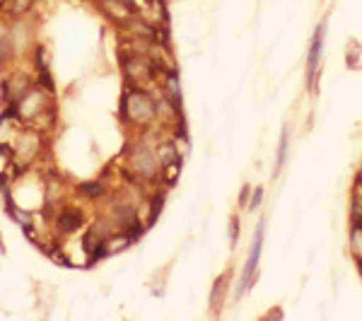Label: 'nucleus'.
I'll return each instance as SVG.
<instances>
[{
	"mask_svg": "<svg viewBox=\"0 0 362 321\" xmlns=\"http://www.w3.org/2000/svg\"><path fill=\"white\" fill-rule=\"evenodd\" d=\"M119 119L124 126H133L136 131H148L160 121L157 97L145 85H126L119 104Z\"/></svg>",
	"mask_w": 362,
	"mask_h": 321,
	"instance_id": "obj_1",
	"label": "nucleus"
},
{
	"mask_svg": "<svg viewBox=\"0 0 362 321\" xmlns=\"http://www.w3.org/2000/svg\"><path fill=\"white\" fill-rule=\"evenodd\" d=\"M126 169L140 184H162V165L160 157H157L155 143H148L143 136L133 140L126 148Z\"/></svg>",
	"mask_w": 362,
	"mask_h": 321,
	"instance_id": "obj_2",
	"label": "nucleus"
},
{
	"mask_svg": "<svg viewBox=\"0 0 362 321\" xmlns=\"http://www.w3.org/2000/svg\"><path fill=\"white\" fill-rule=\"evenodd\" d=\"M46 218H49L51 227H54L56 237H73L78 232H83L87 223H90L83 206H75L70 201H63L61 206H56Z\"/></svg>",
	"mask_w": 362,
	"mask_h": 321,
	"instance_id": "obj_3",
	"label": "nucleus"
},
{
	"mask_svg": "<svg viewBox=\"0 0 362 321\" xmlns=\"http://www.w3.org/2000/svg\"><path fill=\"white\" fill-rule=\"evenodd\" d=\"M32 87H34V73L13 70L0 83V99H3V104H17Z\"/></svg>",
	"mask_w": 362,
	"mask_h": 321,
	"instance_id": "obj_4",
	"label": "nucleus"
},
{
	"mask_svg": "<svg viewBox=\"0 0 362 321\" xmlns=\"http://www.w3.org/2000/svg\"><path fill=\"white\" fill-rule=\"evenodd\" d=\"M264 232H266V220H261V223L256 225L254 242H251V249H249V256H247V266H244V273H242V283H239V290H237L239 297H242L251 288V285H254V273H256V268H259L261 249H264Z\"/></svg>",
	"mask_w": 362,
	"mask_h": 321,
	"instance_id": "obj_5",
	"label": "nucleus"
},
{
	"mask_svg": "<svg viewBox=\"0 0 362 321\" xmlns=\"http://www.w3.org/2000/svg\"><path fill=\"white\" fill-rule=\"evenodd\" d=\"M324 32H326V20H321L319 27H317V32H314V37H312V42H309V54H307V90H314V87H317L321 49H324Z\"/></svg>",
	"mask_w": 362,
	"mask_h": 321,
	"instance_id": "obj_6",
	"label": "nucleus"
},
{
	"mask_svg": "<svg viewBox=\"0 0 362 321\" xmlns=\"http://www.w3.org/2000/svg\"><path fill=\"white\" fill-rule=\"evenodd\" d=\"M109 191H112V186L107 182H102V179H92V182H80L75 186V194L80 198H85V201L90 203H97V201H107Z\"/></svg>",
	"mask_w": 362,
	"mask_h": 321,
	"instance_id": "obj_7",
	"label": "nucleus"
},
{
	"mask_svg": "<svg viewBox=\"0 0 362 321\" xmlns=\"http://www.w3.org/2000/svg\"><path fill=\"white\" fill-rule=\"evenodd\" d=\"M29 61H32V73H44V70H51V56H49V49L44 44L34 42L32 51H29Z\"/></svg>",
	"mask_w": 362,
	"mask_h": 321,
	"instance_id": "obj_8",
	"label": "nucleus"
},
{
	"mask_svg": "<svg viewBox=\"0 0 362 321\" xmlns=\"http://www.w3.org/2000/svg\"><path fill=\"white\" fill-rule=\"evenodd\" d=\"M15 51H13V44H10V34H8V25L5 20H0V68L8 70L10 63H15Z\"/></svg>",
	"mask_w": 362,
	"mask_h": 321,
	"instance_id": "obj_9",
	"label": "nucleus"
},
{
	"mask_svg": "<svg viewBox=\"0 0 362 321\" xmlns=\"http://www.w3.org/2000/svg\"><path fill=\"white\" fill-rule=\"evenodd\" d=\"M227 280H230V273H223V276L213 283V290H210V309H213V312H220V307H223L227 288H230Z\"/></svg>",
	"mask_w": 362,
	"mask_h": 321,
	"instance_id": "obj_10",
	"label": "nucleus"
},
{
	"mask_svg": "<svg viewBox=\"0 0 362 321\" xmlns=\"http://www.w3.org/2000/svg\"><path fill=\"white\" fill-rule=\"evenodd\" d=\"M288 148H290V126H283V133H280V145H278V160H276V174H280V169L285 167V160H288Z\"/></svg>",
	"mask_w": 362,
	"mask_h": 321,
	"instance_id": "obj_11",
	"label": "nucleus"
},
{
	"mask_svg": "<svg viewBox=\"0 0 362 321\" xmlns=\"http://www.w3.org/2000/svg\"><path fill=\"white\" fill-rule=\"evenodd\" d=\"M350 242H353V254L362 261V223H355L353 235H350Z\"/></svg>",
	"mask_w": 362,
	"mask_h": 321,
	"instance_id": "obj_12",
	"label": "nucleus"
},
{
	"mask_svg": "<svg viewBox=\"0 0 362 321\" xmlns=\"http://www.w3.org/2000/svg\"><path fill=\"white\" fill-rule=\"evenodd\" d=\"M358 58H360V44L355 42V39H350V58L346 56L348 66L350 68H358Z\"/></svg>",
	"mask_w": 362,
	"mask_h": 321,
	"instance_id": "obj_13",
	"label": "nucleus"
},
{
	"mask_svg": "<svg viewBox=\"0 0 362 321\" xmlns=\"http://www.w3.org/2000/svg\"><path fill=\"white\" fill-rule=\"evenodd\" d=\"M237 242H239V218H237V215H232V220H230V244H232V249L237 247Z\"/></svg>",
	"mask_w": 362,
	"mask_h": 321,
	"instance_id": "obj_14",
	"label": "nucleus"
},
{
	"mask_svg": "<svg viewBox=\"0 0 362 321\" xmlns=\"http://www.w3.org/2000/svg\"><path fill=\"white\" fill-rule=\"evenodd\" d=\"M261 201H264V189H261V186H256L254 189V194H251V198H249V206L247 208H259L261 206Z\"/></svg>",
	"mask_w": 362,
	"mask_h": 321,
	"instance_id": "obj_15",
	"label": "nucleus"
},
{
	"mask_svg": "<svg viewBox=\"0 0 362 321\" xmlns=\"http://www.w3.org/2000/svg\"><path fill=\"white\" fill-rule=\"evenodd\" d=\"M249 194H251V186H249V184H244V186H242V191H239V206H242V208H247V206H249Z\"/></svg>",
	"mask_w": 362,
	"mask_h": 321,
	"instance_id": "obj_16",
	"label": "nucleus"
}]
</instances>
